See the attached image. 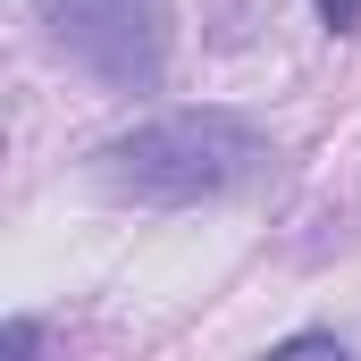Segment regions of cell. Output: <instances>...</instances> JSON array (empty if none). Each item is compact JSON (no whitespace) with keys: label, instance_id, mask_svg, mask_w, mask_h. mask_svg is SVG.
Segmentation results:
<instances>
[{"label":"cell","instance_id":"obj_1","mask_svg":"<svg viewBox=\"0 0 361 361\" xmlns=\"http://www.w3.org/2000/svg\"><path fill=\"white\" fill-rule=\"evenodd\" d=\"M269 169V143L227 118V109H177L152 118L135 135H109L92 152V185L118 202H152V210H185V202H219Z\"/></svg>","mask_w":361,"mask_h":361},{"label":"cell","instance_id":"obj_2","mask_svg":"<svg viewBox=\"0 0 361 361\" xmlns=\"http://www.w3.org/2000/svg\"><path fill=\"white\" fill-rule=\"evenodd\" d=\"M34 17L109 92H152L169 76V0H34Z\"/></svg>","mask_w":361,"mask_h":361},{"label":"cell","instance_id":"obj_3","mask_svg":"<svg viewBox=\"0 0 361 361\" xmlns=\"http://www.w3.org/2000/svg\"><path fill=\"white\" fill-rule=\"evenodd\" d=\"M0 361H51L42 353V319H8L0 328Z\"/></svg>","mask_w":361,"mask_h":361},{"label":"cell","instance_id":"obj_4","mask_svg":"<svg viewBox=\"0 0 361 361\" xmlns=\"http://www.w3.org/2000/svg\"><path fill=\"white\" fill-rule=\"evenodd\" d=\"M269 361H345V345H336V336H319V328H302V336H286Z\"/></svg>","mask_w":361,"mask_h":361},{"label":"cell","instance_id":"obj_5","mask_svg":"<svg viewBox=\"0 0 361 361\" xmlns=\"http://www.w3.org/2000/svg\"><path fill=\"white\" fill-rule=\"evenodd\" d=\"M328 34H361V0H311Z\"/></svg>","mask_w":361,"mask_h":361}]
</instances>
